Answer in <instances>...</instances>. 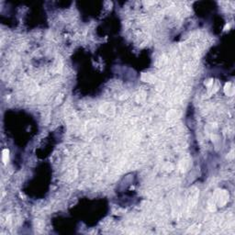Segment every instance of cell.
I'll return each mask as SVG.
<instances>
[{"label":"cell","mask_w":235,"mask_h":235,"mask_svg":"<svg viewBox=\"0 0 235 235\" xmlns=\"http://www.w3.org/2000/svg\"><path fill=\"white\" fill-rule=\"evenodd\" d=\"M99 112L106 116H113L115 114V107L110 103H105L99 107Z\"/></svg>","instance_id":"1"},{"label":"cell","mask_w":235,"mask_h":235,"mask_svg":"<svg viewBox=\"0 0 235 235\" xmlns=\"http://www.w3.org/2000/svg\"><path fill=\"white\" fill-rule=\"evenodd\" d=\"M219 191H220V190H219ZM227 198H228V196H227L226 192H225V191H223V190H220V191L219 192V195L217 196L216 200L218 201V203L222 207V206L227 202Z\"/></svg>","instance_id":"2"},{"label":"cell","mask_w":235,"mask_h":235,"mask_svg":"<svg viewBox=\"0 0 235 235\" xmlns=\"http://www.w3.org/2000/svg\"><path fill=\"white\" fill-rule=\"evenodd\" d=\"M142 80L144 81V82H147V83H154L156 78L154 75H152L151 74H148V73H143L142 74Z\"/></svg>","instance_id":"3"},{"label":"cell","mask_w":235,"mask_h":235,"mask_svg":"<svg viewBox=\"0 0 235 235\" xmlns=\"http://www.w3.org/2000/svg\"><path fill=\"white\" fill-rule=\"evenodd\" d=\"M224 92L227 96H232L234 94V86L232 84L228 83L226 84L225 87H224Z\"/></svg>","instance_id":"4"},{"label":"cell","mask_w":235,"mask_h":235,"mask_svg":"<svg viewBox=\"0 0 235 235\" xmlns=\"http://www.w3.org/2000/svg\"><path fill=\"white\" fill-rule=\"evenodd\" d=\"M9 160V151L8 149H4L2 151V161L5 164H7Z\"/></svg>","instance_id":"5"},{"label":"cell","mask_w":235,"mask_h":235,"mask_svg":"<svg viewBox=\"0 0 235 235\" xmlns=\"http://www.w3.org/2000/svg\"><path fill=\"white\" fill-rule=\"evenodd\" d=\"M167 116L170 117V119H175V117H177V114H176V111L175 110L170 111V112L167 114Z\"/></svg>","instance_id":"6"},{"label":"cell","mask_w":235,"mask_h":235,"mask_svg":"<svg viewBox=\"0 0 235 235\" xmlns=\"http://www.w3.org/2000/svg\"><path fill=\"white\" fill-rule=\"evenodd\" d=\"M144 98H145V94L142 92L137 96V101H143Z\"/></svg>","instance_id":"7"}]
</instances>
